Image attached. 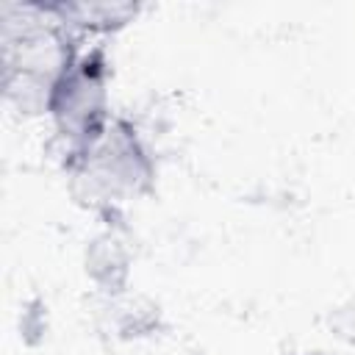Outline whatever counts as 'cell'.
I'll return each mask as SVG.
<instances>
[{"label":"cell","mask_w":355,"mask_h":355,"mask_svg":"<svg viewBox=\"0 0 355 355\" xmlns=\"http://www.w3.org/2000/svg\"><path fill=\"white\" fill-rule=\"evenodd\" d=\"M336 330H338L341 338L355 341V300H352L347 308L338 311V316H336Z\"/></svg>","instance_id":"obj_2"},{"label":"cell","mask_w":355,"mask_h":355,"mask_svg":"<svg viewBox=\"0 0 355 355\" xmlns=\"http://www.w3.org/2000/svg\"><path fill=\"white\" fill-rule=\"evenodd\" d=\"M58 128L72 136L83 150L94 144L105 130H103V72L94 58L72 61L69 69L61 75V80L53 89L50 105H47Z\"/></svg>","instance_id":"obj_1"}]
</instances>
